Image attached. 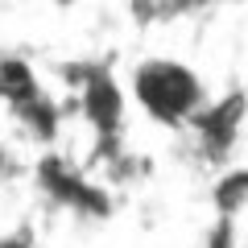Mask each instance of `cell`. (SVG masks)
<instances>
[{"label": "cell", "mask_w": 248, "mask_h": 248, "mask_svg": "<svg viewBox=\"0 0 248 248\" xmlns=\"http://www.w3.org/2000/svg\"><path fill=\"white\" fill-rule=\"evenodd\" d=\"M124 91L133 95V104L153 124H166V128H186L203 112V104L211 99L207 79L190 62L174 58V54H145V58H137Z\"/></svg>", "instance_id": "obj_1"}, {"label": "cell", "mask_w": 248, "mask_h": 248, "mask_svg": "<svg viewBox=\"0 0 248 248\" xmlns=\"http://www.w3.org/2000/svg\"><path fill=\"white\" fill-rule=\"evenodd\" d=\"M75 87H79V112L87 116V124L95 128L99 145L108 153H116V141L124 133L128 120V91L108 66H75Z\"/></svg>", "instance_id": "obj_2"}, {"label": "cell", "mask_w": 248, "mask_h": 248, "mask_svg": "<svg viewBox=\"0 0 248 248\" xmlns=\"http://www.w3.org/2000/svg\"><path fill=\"white\" fill-rule=\"evenodd\" d=\"M37 95H46V87L37 79L33 62L21 58V54H0V104L17 112V108L33 104Z\"/></svg>", "instance_id": "obj_3"}, {"label": "cell", "mask_w": 248, "mask_h": 248, "mask_svg": "<svg viewBox=\"0 0 248 248\" xmlns=\"http://www.w3.org/2000/svg\"><path fill=\"white\" fill-rule=\"evenodd\" d=\"M244 190H248L244 166H236L232 174H223V178H219V186H215V199H219V215H223V219L240 215V207H244Z\"/></svg>", "instance_id": "obj_4"}, {"label": "cell", "mask_w": 248, "mask_h": 248, "mask_svg": "<svg viewBox=\"0 0 248 248\" xmlns=\"http://www.w3.org/2000/svg\"><path fill=\"white\" fill-rule=\"evenodd\" d=\"M54 4H58V9H71V4H79V0H54Z\"/></svg>", "instance_id": "obj_5"}]
</instances>
